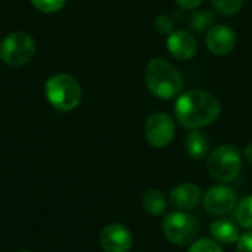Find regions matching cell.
I'll return each mask as SVG.
<instances>
[{
	"label": "cell",
	"instance_id": "cell-1",
	"mask_svg": "<svg viewBox=\"0 0 252 252\" xmlns=\"http://www.w3.org/2000/svg\"><path fill=\"white\" fill-rule=\"evenodd\" d=\"M221 112L220 100L210 92L195 89L180 94L174 105L177 123L188 130H199L213 124Z\"/></svg>",
	"mask_w": 252,
	"mask_h": 252
},
{
	"label": "cell",
	"instance_id": "cell-2",
	"mask_svg": "<svg viewBox=\"0 0 252 252\" xmlns=\"http://www.w3.org/2000/svg\"><path fill=\"white\" fill-rule=\"evenodd\" d=\"M148 90L158 99H173L183 90V77L177 68L164 58H154L145 68Z\"/></svg>",
	"mask_w": 252,
	"mask_h": 252
},
{
	"label": "cell",
	"instance_id": "cell-3",
	"mask_svg": "<svg viewBox=\"0 0 252 252\" xmlns=\"http://www.w3.org/2000/svg\"><path fill=\"white\" fill-rule=\"evenodd\" d=\"M44 94L49 103L62 112L75 109L83 97L78 81L68 74L52 75L44 86Z\"/></svg>",
	"mask_w": 252,
	"mask_h": 252
},
{
	"label": "cell",
	"instance_id": "cell-4",
	"mask_svg": "<svg viewBox=\"0 0 252 252\" xmlns=\"http://www.w3.org/2000/svg\"><path fill=\"white\" fill-rule=\"evenodd\" d=\"M242 170V154L235 145H220L208 157L210 176L220 183L233 182Z\"/></svg>",
	"mask_w": 252,
	"mask_h": 252
},
{
	"label": "cell",
	"instance_id": "cell-5",
	"mask_svg": "<svg viewBox=\"0 0 252 252\" xmlns=\"http://www.w3.org/2000/svg\"><path fill=\"white\" fill-rule=\"evenodd\" d=\"M199 229L198 220L186 211L170 213L162 221V232L165 238L177 247H185L195 242L199 235Z\"/></svg>",
	"mask_w": 252,
	"mask_h": 252
},
{
	"label": "cell",
	"instance_id": "cell-6",
	"mask_svg": "<svg viewBox=\"0 0 252 252\" xmlns=\"http://www.w3.org/2000/svg\"><path fill=\"white\" fill-rule=\"evenodd\" d=\"M34 55L35 41L28 32H12L0 43V59L10 66L25 65L34 58Z\"/></svg>",
	"mask_w": 252,
	"mask_h": 252
},
{
	"label": "cell",
	"instance_id": "cell-7",
	"mask_svg": "<svg viewBox=\"0 0 252 252\" xmlns=\"http://www.w3.org/2000/svg\"><path fill=\"white\" fill-rule=\"evenodd\" d=\"M176 136L174 120L165 112L152 114L145 124V139L146 142L158 149L167 148Z\"/></svg>",
	"mask_w": 252,
	"mask_h": 252
},
{
	"label": "cell",
	"instance_id": "cell-8",
	"mask_svg": "<svg viewBox=\"0 0 252 252\" xmlns=\"http://www.w3.org/2000/svg\"><path fill=\"white\" fill-rule=\"evenodd\" d=\"M204 208L208 214L214 217H226L235 211L238 205L236 192L224 185L211 186L204 195Z\"/></svg>",
	"mask_w": 252,
	"mask_h": 252
},
{
	"label": "cell",
	"instance_id": "cell-9",
	"mask_svg": "<svg viewBox=\"0 0 252 252\" xmlns=\"http://www.w3.org/2000/svg\"><path fill=\"white\" fill-rule=\"evenodd\" d=\"M99 245L103 252H128L133 247V235L124 224L111 223L102 229Z\"/></svg>",
	"mask_w": 252,
	"mask_h": 252
},
{
	"label": "cell",
	"instance_id": "cell-10",
	"mask_svg": "<svg viewBox=\"0 0 252 252\" xmlns=\"http://www.w3.org/2000/svg\"><path fill=\"white\" fill-rule=\"evenodd\" d=\"M205 44L213 55L226 56L236 46V32L226 24H216L207 31Z\"/></svg>",
	"mask_w": 252,
	"mask_h": 252
},
{
	"label": "cell",
	"instance_id": "cell-11",
	"mask_svg": "<svg viewBox=\"0 0 252 252\" xmlns=\"http://www.w3.org/2000/svg\"><path fill=\"white\" fill-rule=\"evenodd\" d=\"M165 43L168 53L177 61H190L198 53V41L195 35L185 30L170 32Z\"/></svg>",
	"mask_w": 252,
	"mask_h": 252
},
{
	"label": "cell",
	"instance_id": "cell-12",
	"mask_svg": "<svg viewBox=\"0 0 252 252\" xmlns=\"http://www.w3.org/2000/svg\"><path fill=\"white\" fill-rule=\"evenodd\" d=\"M202 192L195 183H182L170 192V204L177 211H190L198 207Z\"/></svg>",
	"mask_w": 252,
	"mask_h": 252
},
{
	"label": "cell",
	"instance_id": "cell-13",
	"mask_svg": "<svg viewBox=\"0 0 252 252\" xmlns=\"http://www.w3.org/2000/svg\"><path fill=\"white\" fill-rule=\"evenodd\" d=\"M210 233L213 236V239L221 245H230L238 242L241 233H239V227L235 221L229 220V219H217L211 223L210 226Z\"/></svg>",
	"mask_w": 252,
	"mask_h": 252
},
{
	"label": "cell",
	"instance_id": "cell-14",
	"mask_svg": "<svg viewBox=\"0 0 252 252\" xmlns=\"http://www.w3.org/2000/svg\"><path fill=\"white\" fill-rule=\"evenodd\" d=\"M185 148L190 158L204 159L210 152V140L202 131L192 130L185 140Z\"/></svg>",
	"mask_w": 252,
	"mask_h": 252
},
{
	"label": "cell",
	"instance_id": "cell-15",
	"mask_svg": "<svg viewBox=\"0 0 252 252\" xmlns=\"http://www.w3.org/2000/svg\"><path fill=\"white\" fill-rule=\"evenodd\" d=\"M168 199L167 196L157 189H149L142 195V207L151 216H162L167 211Z\"/></svg>",
	"mask_w": 252,
	"mask_h": 252
},
{
	"label": "cell",
	"instance_id": "cell-16",
	"mask_svg": "<svg viewBox=\"0 0 252 252\" xmlns=\"http://www.w3.org/2000/svg\"><path fill=\"white\" fill-rule=\"evenodd\" d=\"M217 16L213 10L205 9V10H195L188 19V25L190 30L195 32H205L208 31L213 25H216Z\"/></svg>",
	"mask_w": 252,
	"mask_h": 252
},
{
	"label": "cell",
	"instance_id": "cell-17",
	"mask_svg": "<svg viewBox=\"0 0 252 252\" xmlns=\"http://www.w3.org/2000/svg\"><path fill=\"white\" fill-rule=\"evenodd\" d=\"M235 221L244 229H252V195L238 202L235 208Z\"/></svg>",
	"mask_w": 252,
	"mask_h": 252
},
{
	"label": "cell",
	"instance_id": "cell-18",
	"mask_svg": "<svg viewBox=\"0 0 252 252\" xmlns=\"http://www.w3.org/2000/svg\"><path fill=\"white\" fill-rule=\"evenodd\" d=\"M216 10L224 16H233L244 7L245 0H211Z\"/></svg>",
	"mask_w": 252,
	"mask_h": 252
},
{
	"label": "cell",
	"instance_id": "cell-19",
	"mask_svg": "<svg viewBox=\"0 0 252 252\" xmlns=\"http://www.w3.org/2000/svg\"><path fill=\"white\" fill-rule=\"evenodd\" d=\"M188 252H223V248L214 239H199L190 244Z\"/></svg>",
	"mask_w": 252,
	"mask_h": 252
},
{
	"label": "cell",
	"instance_id": "cell-20",
	"mask_svg": "<svg viewBox=\"0 0 252 252\" xmlns=\"http://www.w3.org/2000/svg\"><path fill=\"white\" fill-rule=\"evenodd\" d=\"M66 0H31L35 9L44 13H55L63 7Z\"/></svg>",
	"mask_w": 252,
	"mask_h": 252
},
{
	"label": "cell",
	"instance_id": "cell-21",
	"mask_svg": "<svg viewBox=\"0 0 252 252\" xmlns=\"http://www.w3.org/2000/svg\"><path fill=\"white\" fill-rule=\"evenodd\" d=\"M154 25H155V28H157L158 32L165 34V35H168L170 32L174 31V22H173V19L168 15H164V13L155 16Z\"/></svg>",
	"mask_w": 252,
	"mask_h": 252
},
{
	"label": "cell",
	"instance_id": "cell-22",
	"mask_svg": "<svg viewBox=\"0 0 252 252\" xmlns=\"http://www.w3.org/2000/svg\"><path fill=\"white\" fill-rule=\"evenodd\" d=\"M236 252H252V230L239 236L236 242Z\"/></svg>",
	"mask_w": 252,
	"mask_h": 252
},
{
	"label": "cell",
	"instance_id": "cell-23",
	"mask_svg": "<svg viewBox=\"0 0 252 252\" xmlns=\"http://www.w3.org/2000/svg\"><path fill=\"white\" fill-rule=\"evenodd\" d=\"M204 0H176V3L182 7V9H188V10H193L196 7H199L202 4Z\"/></svg>",
	"mask_w": 252,
	"mask_h": 252
},
{
	"label": "cell",
	"instance_id": "cell-24",
	"mask_svg": "<svg viewBox=\"0 0 252 252\" xmlns=\"http://www.w3.org/2000/svg\"><path fill=\"white\" fill-rule=\"evenodd\" d=\"M244 157H245V159L248 161V164H251L252 165V143L245 146V149H244Z\"/></svg>",
	"mask_w": 252,
	"mask_h": 252
},
{
	"label": "cell",
	"instance_id": "cell-25",
	"mask_svg": "<svg viewBox=\"0 0 252 252\" xmlns=\"http://www.w3.org/2000/svg\"><path fill=\"white\" fill-rule=\"evenodd\" d=\"M18 252H31V251H25V250H22V251H18Z\"/></svg>",
	"mask_w": 252,
	"mask_h": 252
}]
</instances>
